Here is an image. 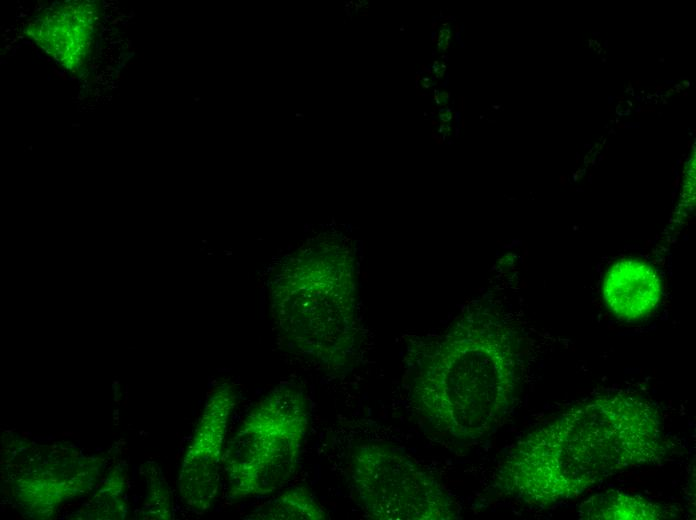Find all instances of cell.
Returning a JSON list of instances; mask_svg holds the SVG:
<instances>
[{
  "instance_id": "cell-1",
  "label": "cell",
  "mask_w": 696,
  "mask_h": 520,
  "mask_svg": "<svg viewBox=\"0 0 696 520\" xmlns=\"http://www.w3.org/2000/svg\"><path fill=\"white\" fill-rule=\"evenodd\" d=\"M656 407L627 392L579 402L531 431L500 467V488L517 500L546 507L575 498L629 468L666 454Z\"/></svg>"
},
{
  "instance_id": "cell-2",
  "label": "cell",
  "mask_w": 696,
  "mask_h": 520,
  "mask_svg": "<svg viewBox=\"0 0 696 520\" xmlns=\"http://www.w3.org/2000/svg\"><path fill=\"white\" fill-rule=\"evenodd\" d=\"M506 340L492 323H469L447 338L409 388L431 427L473 441L499 425L513 406L518 381Z\"/></svg>"
},
{
  "instance_id": "cell-3",
  "label": "cell",
  "mask_w": 696,
  "mask_h": 520,
  "mask_svg": "<svg viewBox=\"0 0 696 520\" xmlns=\"http://www.w3.org/2000/svg\"><path fill=\"white\" fill-rule=\"evenodd\" d=\"M308 428L300 388L284 384L259 399L228 442L224 468L232 498L269 495L294 475Z\"/></svg>"
},
{
  "instance_id": "cell-4",
  "label": "cell",
  "mask_w": 696,
  "mask_h": 520,
  "mask_svg": "<svg viewBox=\"0 0 696 520\" xmlns=\"http://www.w3.org/2000/svg\"><path fill=\"white\" fill-rule=\"evenodd\" d=\"M351 478L368 516L379 520H451L449 491L412 458L388 444L366 443L352 455Z\"/></svg>"
},
{
  "instance_id": "cell-5",
  "label": "cell",
  "mask_w": 696,
  "mask_h": 520,
  "mask_svg": "<svg viewBox=\"0 0 696 520\" xmlns=\"http://www.w3.org/2000/svg\"><path fill=\"white\" fill-rule=\"evenodd\" d=\"M235 398L230 386L213 392L185 457L179 487L185 501L196 510L207 509L217 494L218 465Z\"/></svg>"
},
{
  "instance_id": "cell-6",
  "label": "cell",
  "mask_w": 696,
  "mask_h": 520,
  "mask_svg": "<svg viewBox=\"0 0 696 520\" xmlns=\"http://www.w3.org/2000/svg\"><path fill=\"white\" fill-rule=\"evenodd\" d=\"M98 7L91 1L55 3L27 26V34L64 68L80 69L92 50Z\"/></svg>"
},
{
  "instance_id": "cell-7",
  "label": "cell",
  "mask_w": 696,
  "mask_h": 520,
  "mask_svg": "<svg viewBox=\"0 0 696 520\" xmlns=\"http://www.w3.org/2000/svg\"><path fill=\"white\" fill-rule=\"evenodd\" d=\"M661 284L654 269L641 261L616 262L603 282V297L619 318L635 321L648 316L658 305Z\"/></svg>"
},
{
  "instance_id": "cell-8",
  "label": "cell",
  "mask_w": 696,
  "mask_h": 520,
  "mask_svg": "<svg viewBox=\"0 0 696 520\" xmlns=\"http://www.w3.org/2000/svg\"><path fill=\"white\" fill-rule=\"evenodd\" d=\"M667 516L666 507L618 490L592 495L578 509V517L586 520H652Z\"/></svg>"
},
{
  "instance_id": "cell-9",
  "label": "cell",
  "mask_w": 696,
  "mask_h": 520,
  "mask_svg": "<svg viewBox=\"0 0 696 520\" xmlns=\"http://www.w3.org/2000/svg\"><path fill=\"white\" fill-rule=\"evenodd\" d=\"M323 507L302 487L284 491L277 498L253 513L252 519L264 520H321L326 518Z\"/></svg>"
}]
</instances>
